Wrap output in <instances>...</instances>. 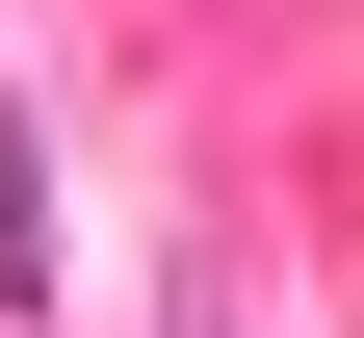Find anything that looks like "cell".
I'll return each mask as SVG.
<instances>
[{"label":"cell","mask_w":364,"mask_h":338,"mask_svg":"<svg viewBox=\"0 0 364 338\" xmlns=\"http://www.w3.org/2000/svg\"><path fill=\"white\" fill-rule=\"evenodd\" d=\"M53 286V157H26V105H0V312Z\"/></svg>","instance_id":"6da1fadb"}]
</instances>
